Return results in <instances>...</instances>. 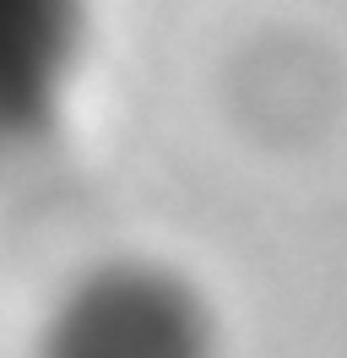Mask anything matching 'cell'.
<instances>
[{"mask_svg": "<svg viewBox=\"0 0 347 358\" xmlns=\"http://www.w3.org/2000/svg\"><path fill=\"white\" fill-rule=\"evenodd\" d=\"M76 0H0V152L33 147L71 60Z\"/></svg>", "mask_w": 347, "mask_h": 358, "instance_id": "obj_1", "label": "cell"}]
</instances>
